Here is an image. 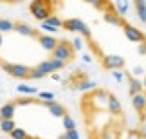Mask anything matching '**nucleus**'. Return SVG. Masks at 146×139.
I'll return each mask as SVG.
<instances>
[{"label":"nucleus","instance_id":"obj_3","mask_svg":"<svg viewBox=\"0 0 146 139\" xmlns=\"http://www.w3.org/2000/svg\"><path fill=\"white\" fill-rule=\"evenodd\" d=\"M78 107L87 139H132L133 123L112 88L96 85L83 90Z\"/></svg>","mask_w":146,"mask_h":139},{"label":"nucleus","instance_id":"obj_1","mask_svg":"<svg viewBox=\"0 0 146 139\" xmlns=\"http://www.w3.org/2000/svg\"><path fill=\"white\" fill-rule=\"evenodd\" d=\"M74 40L20 18L0 16V70L20 81L54 76L76 60Z\"/></svg>","mask_w":146,"mask_h":139},{"label":"nucleus","instance_id":"obj_4","mask_svg":"<svg viewBox=\"0 0 146 139\" xmlns=\"http://www.w3.org/2000/svg\"><path fill=\"white\" fill-rule=\"evenodd\" d=\"M130 5L133 9L135 18L146 27V0H130Z\"/></svg>","mask_w":146,"mask_h":139},{"label":"nucleus","instance_id":"obj_2","mask_svg":"<svg viewBox=\"0 0 146 139\" xmlns=\"http://www.w3.org/2000/svg\"><path fill=\"white\" fill-rule=\"evenodd\" d=\"M69 114V108L54 98L22 94L0 107V130L9 139H80L78 128L65 126Z\"/></svg>","mask_w":146,"mask_h":139},{"label":"nucleus","instance_id":"obj_5","mask_svg":"<svg viewBox=\"0 0 146 139\" xmlns=\"http://www.w3.org/2000/svg\"><path fill=\"white\" fill-rule=\"evenodd\" d=\"M22 2H25V0H0V4H5V5H16Z\"/></svg>","mask_w":146,"mask_h":139}]
</instances>
